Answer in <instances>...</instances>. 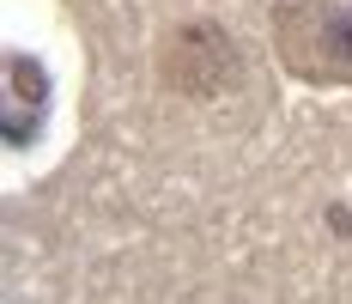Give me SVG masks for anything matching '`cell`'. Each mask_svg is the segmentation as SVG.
Listing matches in <instances>:
<instances>
[{"label": "cell", "mask_w": 352, "mask_h": 304, "mask_svg": "<svg viewBox=\"0 0 352 304\" xmlns=\"http://www.w3.org/2000/svg\"><path fill=\"white\" fill-rule=\"evenodd\" d=\"M274 43L304 85H352V6L292 0L274 12Z\"/></svg>", "instance_id": "1"}, {"label": "cell", "mask_w": 352, "mask_h": 304, "mask_svg": "<svg viewBox=\"0 0 352 304\" xmlns=\"http://www.w3.org/2000/svg\"><path fill=\"white\" fill-rule=\"evenodd\" d=\"M158 73L182 98H219L237 85V49L219 25H176L158 49Z\"/></svg>", "instance_id": "2"}]
</instances>
